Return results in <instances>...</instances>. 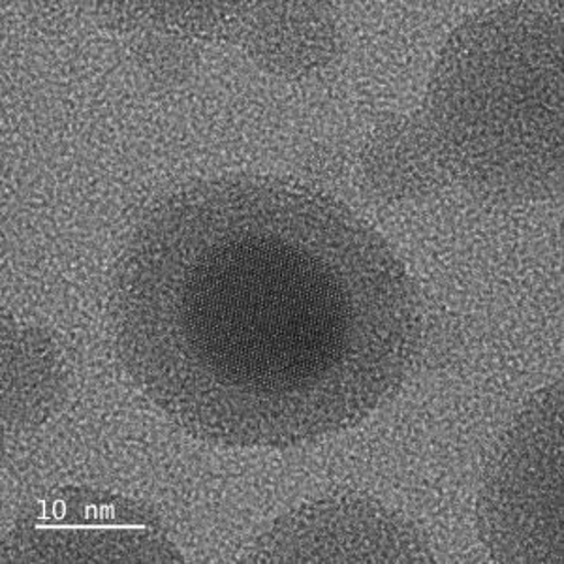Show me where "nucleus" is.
Returning <instances> with one entry per match:
<instances>
[{
	"instance_id": "nucleus-4",
	"label": "nucleus",
	"mask_w": 564,
	"mask_h": 564,
	"mask_svg": "<svg viewBox=\"0 0 564 564\" xmlns=\"http://www.w3.org/2000/svg\"><path fill=\"white\" fill-rule=\"evenodd\" d=\"M433 550L403 513L367 495L335 494L279 516L243 563H433Z\"/></svg>"
},
{
	"instance_id": "nucleus-3",
	"label": "nucleus",
	"mask_w": 564,
	"mask_h": 564,
	"mask_svg": "<svg viewBox=\"0 0 564 564\" xmlns=\"http://www.w3.org/2000/svg\"><path fill=\"white\" fill-rule=\"evenodd\" d=\"M185 563L140 500L87 486L50 489L4 534L0 564Z\"/></svg>"
},
{
	"instance_id": "nucleus-2",
	"label": "nucleus",
	"mask_w": 564,
	"mask_h": 564,
	"mask_svg": "<svg viewBox=\"0 0 564 564\" xmlns=\"http://www.w3.org/2000/svg\"><path fill=\"white\" fill-rule=\"evenodd\" d=\"M561 417L558 382L527 406L489 463L478 531L497 563H564Z\"/></svg>"
},
{
	"instance_id": "nucleus-1",
	"label": "nucleus",
	"mask_w": 564,
	"mask_h": 564,
	"mask_svg": "<svg viewBox=\"0 0 564 564\" xmlns=\"http://www.w3.org/2000/svg\"><path fill=\"white\" fill-rule=\"evenodd\" d=\"M111 327L130 380L202 443L292 449L358 427L416 367V284L340 199L276 175L167 194L122 247Z\"/></svg>"
}]
</instances>
